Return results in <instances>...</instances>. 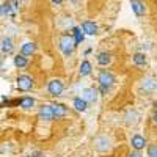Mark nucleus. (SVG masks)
I'll use <instances>...</instances> for the list:
<instances>
[{
    "instance_id": "obj_8",
    "label": "nucleus",
    "mask_w": 157,
    "mask_h": 157,
    "mask_svg": "<svg viewBox=\"0 0 157 157\" xmlns=\"http://www.w3.org/2000/svg\"><path fill=\"white\" fill-rule=\"evenodd\" d=\"M38 118L41 121H52L54 120V112H52V107L50 105H43L38 112Z\"/></svg>"
},
{
    "instance_id": "obj_24",
    "label": "nucleus",
    "mask_w": 157,
    "mask_h": 157,
    "mask_svg": "<svg viewBox=\"0 0 157 157\" xmlns=\"http://www.w3.org/2000/svg\"><path fill=\"white\" fill-rule=\"evenodd\" d=\"M148 157H157V145L148 146Z\"/></svg>"
},
{
    "instance_id": "obj_16",
    "label": "nucleus",
    "mask_w": 157,
    "mask_h": 157,
    "mask_svg": "<svg viewBox=\"0 0 157 157\" xmlns=\"http://www.w3.org/2000/svg\"><path fill=\"white\" fill-rule=\"evenodd\" d=\"M83 38H85V35H83V32L80 30V27H74V29H72V39H74L75 46L80 44V43L83 41Z\"/></svg>"
},
{
    "instance_id": "obj_21",
    "label": "nucleus",
    "mask_w": 157,
    "mask_h": 157,
    "mask_svg": "<svg viewBox=\"0 0 157 157\" xmlns=\"http://www.w3.org/2000/svg\"><path fill=\"white\" fill-rule=\"evenodd\" d=\"M27 64H29V60H27V57H24L22 54L14 57V66H16V68L22 69V68H25V66H27Z\"/></svg>"
},
{
    "instance_id": "obj_4",
    "label": "nucleus",
    "mask_w": 157,
    "mask_h": 157,
    "mask_svg": "<svg viewBox=\"0 0 157 157\" xmlns=\"http://www.w3.org/2000/svg\"><path fill=\"white\" fill-rule=\"evenodd\" d=\"M63 90H64V83L60 80V78H54V80H50L49 85H47V91H49V94L50 96H60L63 93Z\"/></svg>"
},
{
    "instance_id": "obj_10",
    "label": "nucleus",
    "mask_w": 157,
    "mask_h": 157,
    "mask_svg": "<svg viewBox=\"0 0 157 157\" xmlns=\"http://www.w3.org/2000/svg\"><path fill=\"white\" fill-rule=\"evenodd\" d=\"M14 10H17V2H5L0 5V16H8L14 14Z\"/></svg>"
},
{
    "instance_id": "obj_7",
    "label": "nucleus",
    "mask_w": 157,
    "mask_h": 157,
    "mask_svg": "<svg viewBox=\"0 0 157 157\" xmlns=\"http://www.w3.org/2000/svg\"><path fill=\"white\" fill-rule=\"evenodd\" d=\"M80 98H82L86 104H88V102H96V101H98V90H96V88H83Z\"/></svg>"
},
{
    "instance_id": "obj_5",
    "label": "nucleus",
    "mask_w": 157,
    "mask_h": 157,
    "mask_svg": "<svg viewBox=\"0 0 157 157\" xmlns=\"http://www.w3.org/2000/svg\"><path fill=\"white\" fill-rule=\"evenodd\" d=\"M98 82H99V85H102V86H107V88H110L115 82H116V78H115V75L110 72V71H101L99 72V75H98Z\"/></svg>"
},
{
    "instance_id": "obj_25",
    "label": "nucleus",
    "mask_w": 157,
    "mask_h": 157,
    "mask_svg": "<svg viewBox=\"0 0 157 157\" xmlns=\"http://www.w3.org/2000/svg\"><path fill=\"white\" fill-rule=\"evenodd\" d=\"M129 157H141V154L137 151V152H132V154H129Z\"/></svg>"
},
{
    "instance_id": "obj_23",
    "label": "nucleus",
    "mask_w": 157,
    "mask_h": 157,
    "mask_svg": "<svg viewBox=\"0 0 157 157\" xmlns=\"http://www.w3.org/2000/svg\"><path fill=\"white\" fill-rule=\"evenodd\" d=\"M141 86L145 88V90H154L155 88V82L152 80V78H145L141 83Z\"/></svg>"
},
{
    "instance_id": "obj_13",
    "label": "nucleus",
    "mask_w": 157,
    "mask_h": 157,
    "mask_svg": "<svg viewBox=\"0 0 157 157\" xmlns=\"http://www.w3.org/2000/svg\"><path fill=\"white\" fill-rule=\"evenodd\" d=\"M13 49H14V44H13V39H11L10 36L2 38V41H0V50H2L3 54H11Z\"/></svg>"
},
{
    "instance_id": "obj_1",
    "label": "nucleus",
    "mask_w": 157,
    "mask_h": 157,
    "mask_svg": "<svg viewBox=\"0 0 157 157\" xmlns=\"http://www.w3.org/2000/svg\"><path fill=\"white\" fill-rule=\"evenodd\" d=\"M58 47H60V50L63 52V55H66V57L72 55L74 49L77 47L75 43H74V39H72V35H69V33L61 35V36H60V41H58Z\"/></svg>"
},
{
    "instance_id": "obj_9",
    "label": "nucleus",
    "mask_w": 157,
    "mask_h": 157,
    "mask_svg": "<svg viewBox=\"0 0 157 157\" xmlns=\"http://www.w3.org/2000/svg\"><path fill=\"white\" fill-rule=\"evenodd\" d=\"M130 6H132V11L135 13V16L141 17L146 14V6L141 0H130Z\"/></svg>"
},
{
    "instance_id": "obj_2",
    "label": "nucleus",
    "mask_w": 157,
    "mask_h": 157,
    "mask_svg": "<svg viewBox=\"0 0 157 157\" xmlns=\"http://www.w3.org/2000/svg\"><path fill=\"white\" fill-rule=\"evenodd\" d=\"M16 86L19 91H30L33 88V77L29 74H22L16 78Z\"/></svg>"
},
{
    "instance_id": "obj_29",
    "label": "nucleus",
    "mask_w": 157,
    "mask_h": 157,
    "mask_svg": "<svg viewBox=\"0 0 157 157\" xmlns=\"http://www.w3.org/2000/svg\"><path fill=\"white\" fill-rule=\"evenodd\" d=\"M69 2H72V3H75V2H78V0H69Z\"/></svg>"
},
{
    "instance_id": "obj_3",
    "label": "nucleus",
    "mask_w": 157,
    "mask_h": 157,
    "mask_svg": "<svg viewBox=\"0 0 157 157\" xmlns=\"http://www.w3.org/2000/svg\"><path fill=\"white\" fill-rule=\"evenodd\" d=\"M94 148H96L99 152H109V151H112V140H110V137H107V135H99V137L94 140Z\"/></svg>"
},
{
    "instance_id": "obj_27",
    "label": "nucleus",
    "mask_w": 157,
    "mask_h": 157,
    "mask_svg": "<svg viewBox=\"0 0 157 157\" xmlns=\"http://www.w3.org/2000/svg\"><path fill=\"white\" fill-rule=\"evenodd\" d=\"M33 155H35V157H43V154H41V152H33Z\"/></svg>"
},
{
    "instance_id": "obj_18",
    "label": "nucleus",
    "mask_w": 157,
    "mask_h": 157,
    "mask_svg": "<svg viewBox=\"0 0 157 157\" xmlns=\"http://www.w3.org/2000/svg\"><path fill=\"white\" fill-rule=\"evenodd\" d=\"M138 120H140V115H138L135 110H129V112L126 113V123H127V124H137Z\"/></svg>"
},
{
    "instance_id": "obj_30",
    "label": "nucleus",
    "mask_w": 157,
    "mask_h": 157,
    "mask_svg": "<svg viewBox=\"0 0 157 157\" xmlns=\"http://www.w3.org/2000/svg\"><path fill=\"white\" fill-rule=\"evenodd\" d=\"M154 107H155V112H157V102H155V104H154Z\"/></svg>"
},
{
    "instance_id": "obj_11",
    "label": "nucleus",
    "mask_w": 157,
    "mask_h": 157,
    "mask_svg": "<svg viewBox=\"0 0 157 157\" xmlns=\"http://www.w3.org/2000/svg\"><path fill=\"white\" fill-rule=\"evenodd\" d=\"M130 145H132V148L135 151H141L143 148L146 146V140H145V137H141L140 134H135L132 137V140H130Z\"/></svg>"
},
{
    "instance_id": "obj_17",
    "label": "nucleus",
    "mask_w": 157,
    "mask_h": 157,
    "mask_svg": "<svg viewBox=\"0 0 157 157\" xmlns=\"http://www.w3.org/2000/svg\"><path fill=\"white\" fill-rule=\"evenodd\" d=\"M91 71H93V66H91V63L88 61V60H83L82 61V64H80V75L82 77H86V75H90L91 74Z\"/></svg>"
},
{
    "instance_id": "obj_26",
    "label": "nucleus",
    "mask_w": 157,
    "mask_h": 157,
    "mask_svg": "<svg viewBox=\"0 0 157 157\" xmlns=\"http://www.w3.org/2000/svg\"><path fill=\"white\" fill-rule=\"evenodd\" d=\"M64 2V0H52V3H54V5H61Z\"/></svg>"
},
{
    "instance_id": "obj_12",
    "label": "nucleus",
    "mask_w": 157,
    "mask_h": 157,
    "mask_svg": "<svg viewBox=\"0 0 157 157\" xmlns=\"http://www.w3.org/2000/svg\"><path fill=\"white\" fill-rule=\"evenodd\" d=\"M36 52V44L33 41H27V43H24L22 47H21V54L24 57H32L33 54Z\"/></svg>"
},
{
    "instance_id": "obj_6",
    "label": "nucleus",
    "mask_w": 157,
    "mask_h": 157,
    "mask_svg": "<svg viewBox=\"0 0 157 157\" xmlns=\"http://www.w3.org/2000/svg\"><path fill=\"white\" fill-rule=\"evenodd\" d=\"M80 30H83V35H90V36H94L98 35V24H94L93 21H83L80 25Z\"/></svg>"
},
{
    "instance_id": "obj_15",
    "label": "nucleus",
    "mask_w": 157,
    "mask_h": 157,
    "mask_svg": "<svg viewBox=\"0 0 157 157\" xmlns=\"http://www.w3.org/2000/svg\"><path fill=\"white\" fill-rule=\"evenodd\" d=\"M96 61H98V64H101V66H107V64H110V61H112L110 52H99L98 57H96Z\"/></svg>"
},
{
    "instance_id": "obj_22",
    "label": "nucleus",
    "mask_w": 157,
    "mask_h": 157,
    "mask_svg": "<svg viewBox=\"0 0 157 157\" xmlns=\"http://www.w3.org/2000/svg\"><path fill=\"white\" fill-rule=\"evenodd\" d=\"M86 107H88V104H86L82 98H75V99H74V109H75L77 112H85Z\"/></svg>"
},
{
    "instance_id": "obj_20",
    "label": "nucleus",
    "mask_w": 157,
    "mask_h": 157,
    "mask_svg": "<svg viewBox=\"0 0 157 157\" xmlns=\"http://www.w3.org/2000/svg\"><path fill=\"white\" fill-rule=\"evenodd\" d=\"M19 105H21L22 109H25V110H29V109H32V107L35 105V99H33V98H30V96H25V98H22V99H21Z\"/></svg>"
},
{
    "instance_id": "obj_14",
    "label": "nucleus",
    "mask_w": 157,
    "mask_h": 157,
    "mask_svg": "<svg viewBox=\"0 0 157 157\" xmlns=\"http://www.w3.org/2000/svg\"><path fill=\"white\" fill-rule=\"evenodd\" d=\"M50 107H52V112H54V118H63L68 113V109L63 104H50Z\"/></svg>"
},
{
    "instance_id": "obj_19",
    "label": "nucleus",
    "mask_w": 157,
    "mask_h": 157,
    "mask_svg": "<svg viewBox=\"0 0 157 157\" xmlns=\"http://www.w3.org/2000/svg\"><path fill=\"white\" fill-rule=\"evenodd\" d=\"M132 60H134V64H137V66H145L146 64V55L143 52H137L132 57Z\"/></svg>"
},
{
    "instance_id": "obj_28",
    "label": "nucleus",
    "mask_w": 157,
    "mask_h": 157,
    "mask_svg": "<svg viewBox=\"0 0 157 157\" xmlns=\"http://www.w3.org/2000/svg\"><path fill=\"white\" fill-rule=\"evenodd\" d=\"M152 120H154V123H155V124H157V112H155V113H154V116H152Z\"/></svg>"
}]
</instances>
